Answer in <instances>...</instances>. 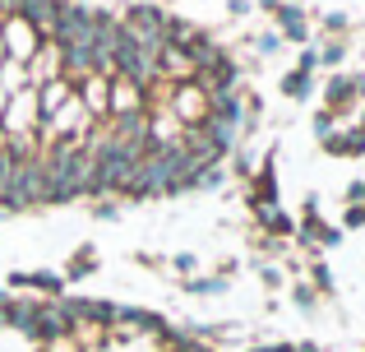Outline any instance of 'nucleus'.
Listing matches in <instances>:
<instances>
[{"mask_svg":"<svg viewBox=\"0 0 365 352\" xmlns=\"http://www.w3.org/2000/svg\"><path fill=\"white\" fill-rule=\"evenodd\" d=\"M0 46H5V61H14V65H33V61H37V51L46 46V37L37 33L33 24H24L19 14H5V19H0Z\"/></svg>","mask_w":365,"mask_h":352,"instance_id":"1","label":"nucleus"},{"mask_svg":"<svg viewBox=\"0 0 365 352\" xmlns=\"http://www.w3.org/2000/svg\"><path fill=\"white\" fill-rule=\"evenodd\" d=\"M9 288H33V292H42V297H61L65 292V278L61 273H46V269H33V273H9Z\"/></svg>","mask_w":365,"mask_h":352,"instance_id":"2","label":"nucleus"},{"mask_svg":"<svg viewBox=\"0 0 365 352\" xmlns=\"http://www.w3.org/2000/svg\"><path fill=\"white\" fill-rule=\"evenodd\" d=\"M356 93H361V79H351V74H333L329 89H324V102H329V111L338 116V111L351 107V98H356Z\"/></svg>","mask_w":365,"mask_h":352,"instance_id":"3","label":"nucleus"},{"mask_svg":"<svg viewBox=\"0 0 365 352\" xmlns=\"http://www.w3.org/2000/svg\"><path fill=\"white\" fill-rule=\"evenodd\" d=\"M319 144H324V154H333V158H365V126L347 130V135H329V139H319Z\"/></svg>","mask_w":365,"mask_h":352,"instance_id":"4","label":"nucleus"},{"mask_svg":"<svg viewBox=\"0 0 365 352\" xmlns=\"http://www.w3.org/2000/svg\"><path fill=\"white\" fill-rule=\"evenodd\" d=\"M273 19H277V28H282L287 42H305V37H310L305 9H296V5H277V9H273Z\"/></svg>","mask_w":365,"mask_h":352,"instance_id":"5","label":"nucleus"},{"mask_svg":"<svg viewBox=\"0 0 365 352\" xmlns=\"http://www.w3.org/2000/svg\"><path fill=\"white\" fill-rule=\"evenodd\" d=\"M250 208L255 213H264V208H277V186H273V163L264 167V172L255 176V186H250Z\"/></svg>","mask_w":365,"mask_h":352,"instance_id":"6","label":"nucleus"},{"mask_svg":"<svg viewBox=\"0 0 365 352\" xmlns=\"http://www.w3.org/2000/svg\"><path fill=\"white\" fill-rule=\"evenodd\" d=\"M88 273H98V251H93V246H79V251L65 260L61 278L65 283H79V278H88Z\"/></svg>","mask_w":365,"mask_h":352,"instance_id":"7","label":"nucleus"},{"mask_svg":"<svg viewBox=\"0 0 365 352\" xmlns=\"http://www.w3.org/2000/svg\"><path fill=\"white\" fill-rule=\"evenodd\" d=\"M310 89H314V79H310V70H287L282 74V98H310Z\"/></svg>","mask_w":365,"mask_h":352,"instance_id":"8","label":"nucleus"},{"mask_svg":"<svg viewBox=\"0 0 365 352\" xmlns=\"http://www.w3.org/2000/svg\"><path fill=\"white\" fill-rule=\"evenodd\" d=\"M259 227L273 232V236H296V218H287L282 208H264V213H259Z\"/></svg>","mask_w":365,"mask_h":352,"instance_id":"9","label":"nucleus"},{"mask_svg":"<svg viewBox=\"0 0 365 352\" xmlns=\"http://www.w3.org/2000/svg\"><path fill=\"white\" fill-rule=\"evenodd\" d=\"M180 292H195V297H213V292H227V283L217 278V273H213V278H185V283H180Z\"/></svg>","mask_w":365,"mask_h":352,"instance_id":"10","label":"nucleus"},{"mask_svg":"<svg viewBox=\"0 0 365 352\" xmlns=\"http://www.w3.org/2000/svg\"><path fill=\"white\" fill-rule=\"evenodd\" d=\"M333 121H338L333 111H314V135H319V139H329V135H333Z\"/></svg>","mask_w":365,"mask_h":352,"instance_id":"11","label":"nucleus"},{"mask_svg":"<svg viewBox=\"0 0 365 352\" xmlns=\"http://www.w3.org/2000/svg\"><path fill=\"white\" fill-rule=\"evenodd\" d=\"M116 213H120V204H116V199H107V204L98 199V204H93V218H102V223H111Z\"/></svg>","mask_w":365,"mask_h":352,"instance_id":"12","label":"nucleus"},{"mask_svg":"<svg viewBox=\"0 0 365 352\" xmlns=\"http://www.w3.org/2000/svg\"><path fill=\"white\" fill-rule=\"evenodd\" d=\"M342 56H347V46H342V42H329V46L319 51V61H324V65H338Z\"/></svg>","mask_w":365,"mask_h":352,"instance_id":"13","label":"nucleus"},{"mask_svg":"<svg viewBox=\"0 0 365 352\" xmlns=\"http://www.w3.org/2000/svg\"><path fill=\"white\" fill-rule=\"evenodd\" d=\"M342 227H351V232H356V227H365V208H361V204H351L347 213H342Z\"/></svg>","mask_w":365,"mask_h":352,"instance_id":"14","label":"nucleus"},{"mask_svg":"<svg viewBox=\"0 0 365 352\" xmlns=\"http://www.w3.org/2000/svg\"><path fill=\"white\" fill-rule=\"evenodd\" d=\"M171 269H176L180 278H195V255H176V260H171Z\"/></svg>","mask_w":365,"mask_h":352,"instance_id":"15","label":"nucleus"},{"mask_svg":"<svg viewBox=\"0 0 365 352\" xmlns=\"http://www.w3.org/2000/svg\"><path fill=\"white\" fill-rule=\"evenodd\" d=\"M314 288H319V292H333V273H329V264H314Z\"/></svg>","mask_w":365,"mask_h":352,"instance_id":"16","label":"nucleus"},{"mask_svg":"<svg viewBox=\"0 0 365 352\" xmlns=\"http://www.w3.org/2000/svg\"><path fill=\"white\" fill-rule=\"evenodd\" d=\"M277 42H282V37H277V33H268V37H259V51H264V56H268V51H277Z\"/></svg>","mask_w":365,"mask_h":352,"instance_id":"17","label":"nucleus"},{"mask_svg":"<svg viewBox=\"0 0 365 352\" xmlns=\"http://www.w3.org/2000/svg\"><path fill=\"white\" fill-rule=\"evenodd\" d=\"M324 28H333V33H342V28H347V19H342V14H329V19H324Z\"/></svg>","mask_w":365,"mask_h":352,"instance_id":"18","label":"nucleus"},{"mask_svg":"<svg viewBox=\"0 0 365 352\" xmlns=\"http://www.w3.org/2000/svg\"><path fill=\"white\" fill-rule=\"evenodd\" d=\"M259 278H264L268 288H277V283H282V273H277V269H259Z\"/></svg>","mask_w":365,"mask_h":352,"instance_id":"19","label":"nucleus"},{"mask_svg":"<svg viewBox=\"0 0 365 352\" xmlns=\"http://www.w3.org/2000/svg\"><path fill=\"white\" fill-rule=\"evenodd\" d=\"M296 301H301V306H314V288H296Z\"/></svg>","mask_w":365,"mask_h":352,"instance_id":"20","label":"nucleus"},{"mask_svg":"<svg viewBox=\"0 0 365 352\" xmlns=\"http://www.w3.org/2000/svg\"><path fill=\"white\" fill-rule=\"evenodd\" d=\"M250 352H292V343H273V348H250Z\"/></svg>","mask_w":365,"mask_h":352,"instance_id":"21","label":"nucleus"},{"mask_svg":"<svg viewBox=\"0 0 365 352\" xmlns=\"http://www.w3.org/2000/svg\"><path fill=\"white\" fill-rule=\"evenodd\" d=\"M277 5H282V0H259V9H268V14H273Z\"/></svg>","mask_w":365,"mask_h":352,"instance_id":"22","label":"nucleus"},{"mask_svg":"<svg viewBox=\"0 0 365 352\" xmlns=\"http://www.w3.org/2000/svg\"><path fill=\"white\" fill-rule=\"evenodd\" d=\"M292 352H319V348H314V343H296Z\"/></svg>","mask_w":365,"mask_h":352,"instance_id":"23","label":"nucleus"}]
</instances>
